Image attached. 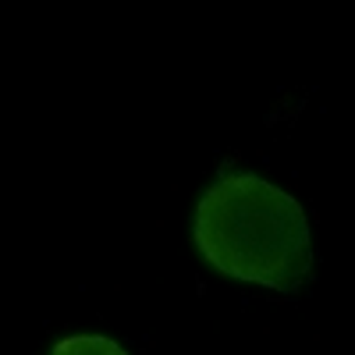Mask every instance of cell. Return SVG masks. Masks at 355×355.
<instances>
[{
	"label": "cell",
	"instance_id": "2",
	"mask_svg": "<svg viewBox=\"0 0 355 355\" xmlns=\"http://www.w3.org/2000/svg\"><path fill=\"white\" fill-rule=\"evenodd\" d=\"M50 355H128L114 338H103V334H71V338H61Z\"/></svg>",
	"mask_w": 355,
	"mask_h": 355
},
{
	"label": "cell",
	"instance_id": "1",
	"mask_svg": "<svg viewBox=\"0 0 355 355\" xmlns=\"http://www.w3.org/2000/svg\"><path fill=\"white\" fill-rule=\"evenodd\" d=\"M192 242L217 274L295 295L313 281V231L299 199L252 171H224L192 214Z\"/></svg>",
	"mask_w": 355,
	"mask_h": 355
}]
</instances>
